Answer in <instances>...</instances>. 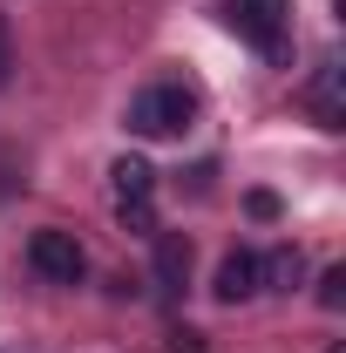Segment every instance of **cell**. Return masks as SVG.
<instances>
[{
  "mask_svg": "<svg viewBox=\"0 0 346 353\" xmlns=\"http://www.w3.org/2000/svg\"><path fill=\"white\" fill-rule=\"evenodd\" d=\"M211 292L224 299V306H245V299H258V252H224V265H217Z\"/></svg>",
  "mask_w": 346,
  "mask_h": 353,
  "instance_id": "obj_4",
  "label": "cell"
},
{
  "mask_svg": "<svg viewBox=\"0 0 346 353\" xmlns=\"http://www.w3.org/2000/svg\"><path fill=\"white\" fill-rule=\"evenodd\" d=\"M190 123H197V95L183 82H150L130 102V130L150 136V143H170V136H183Z\"/></svg>",
  "mask_w": 346,
  "mask_h": 353,
  "instance_id": "obj_1",
  "label": "cell"
},
{
  "mask_svg": "<svg viewBox=\"0 0 346 353\" xmlns=\"http://www.w3.org/2000/svg\"><path fill=\"white\" fill-rule=\"evenodd\" d=\"M14 82V34H7V14H0V88Z\"/></svg>",
  "mask_w": 346,
  "mask_h": 353,
  "instance_id": "obj_12",
  "label": "cell"
},
{
  "mask_svg": "<svg viewBox=\"0 0 346 353\" xmlns=\"http://www.w3.org/2000/svg\"><path fill=\"white\" fill-rule=\"evenodd\" d=\"M170 353H204V333L197 326H170Z\"/></svg>",
  "mask_w": 346,
  "mask_h": 353,
  "instance_id": "obj_11",
  "label": "cell"
},
{
  "mask_svg": "<svg viewBox=\"0 0 346 353\" xmlns=\"http://www.w3.org/2000/svg\"><path fill=\"white\" fill-rule=\"evenodd\" d=\"M333 353H346V347H333Z\"/></svg>",
  "mask_w": 346,
  "mask_h": 353,
  "instance_id": "obj_14",
  "label": "cell"
},
{
  "mask_svg": "<svg viewBox=\"0 0 346 353\" xmlns=\"http://www.w3.org/2000/svg\"><path fill=\"white\" fill-rule=\"evenodd\" d=\"M305 102H312L319 130H340V123H346V68H340V61H326V68L312 75V95H305Z\"/></svg>",
  "mask_w": 346,
  "mask_h": 353,
  "instance_id": "obj_6",
  "label": "cell"
},
{
  "mask_svg": "<svg viewBox=\"0 0 346 353\" xmlns=\"http://www.w3.org/2000/svg\"><path fill=\"white\" fill-rule=\"evenodd\" d=\"M305 279V252L299 245H278L272 259H258V285H272V292H292Z\"/></svg>",
  "mask_w": 346,
  "mask_h": 353,
  "instance_id": "obj_8",
  "label": "cell"
},
{
  "mask_svg": "<svg viewBox=\"0 0 346 353\" xmlns=\"http://www.w3.org/2000/svg\"><path fill=\"white\" fill-rule=\"evenodd\" d=\"M109 183H116V204H136V197H156V170L143 157H116L109 163Z\"/></svg>",
  "mask_w": 346,
  "mask_h": 353,
  "instance_id": "obj_7",
  "label": "cell"
},
{
  "mask_svg": "<svg viewBox=\"0 0 346 353\" xmlns=\"http://www.w3.org/2000/svg\"><path fill=\"white\" fill-rule=\"evenodd\" d=\"M116 224L136 231V238H156V197H136V204H116Z\"/></svg>",
  "mask_w": 346,
  "mask_h": 353,
  "instance_id": "obj_9",
  "label": "cell"
},
{
  "mask_svg": "<svg viewBox=\"0 0 346 353\" xmlns=\"http://www.w3.org/2000/svg\"><path fill=\"white\" fill-rule=\"evenodd\" d=\"M28 265L41 272L48 285H82V272H88V252H82V238H75V231L48 224V231H34V238H28Z\"/></svg>",
  "mask_w": 346,
  "mask_h": 353,
  "instance_id": "obj_3",
  "label": "cell"
},
{
  "mask_svg": "<svg viewBox=\"0 0 346 353\" xmlns=\"http://www.w3.org/2000/svg\"><path fill=\"white\" fill-rule=\"evenodd\" d=\"M190 285V238L183 231H156V292L176 299Z\"/></svg>",
  "mask_w": 346,
  "mask_h": 353,
  "instance_id": "obj_5",
  "label": "cell"
},
{
  "mask_svg": "<svg viewBox=\"0 0 346 353\" xmlns=\"http://www.w3.org/2000/svg\"><path fill=\"white\" fill-rule=\"evenodd\" d=\"M231 28L258 48L265 61H292V0H231Z\"/></svg>",
  "mask_w": 346,
  "mask_h": 353,
  "instance_id": "obj_2",
  "label": "cell"
},
{
  "mask_svg": "<svg viewBox=\"0 0 346 353\" xmlns=\"http://www.w3.org/2000/svg\"><path fill=\"white\" fill-rule=\"evenodd\" d=\"M245 211H252V218H278V197H272V190H252Z\"/></svg>",
  "mask_w": 346,
  "mask_h": 353,
  "instance_id": "obj_13",
  "label": "cell"
},
{
  "mask_svg": "<svg viewBox=\"0 0 346 353\" xmlns=\"http://www.w3.org/2000/svg\"><path fill=\"white\" fill-rule=\"evenodd\" d=\"M319 306L326 312L346 306V265H326V272H319Z\"/></svg>",
  "mask_w": 346,
  "mask_h": 353,
  "instance_id": "obj_10",
  "label": "cell"
}]
</instances>
